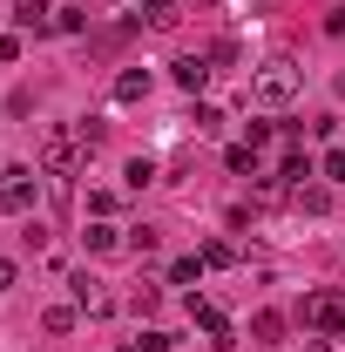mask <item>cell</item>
<instances>
[{
    "label": "cell",
    "instance_id": "obj_5",
    "mask_svg": "<svg viewBox=\"0 0 345 352\" xmlns=\"http://www.w3.org/2000/svg\"><path fill=\"white\" fill-rule=\"evenodd\" d=\"M190 318H197V325L210 332V346H216V352H223V346H237V339H230V318H223L210 298H197V292H190Z\"/></svg>",
    "mask_w": 345,
    "mask_h": 352
},
{
    "label": "cell",
    "instance_id": "obj_15",
    "mask_svg": "<svg viewBox=\"0 0 345 352\" xmlns=\"http://www.w3.org/2000/svg\"><path fill=\"white\" fill-rule=\"evenodd\" d=\"M82 28H88L82 7H54V34H82Z\"/></svg>",
    "mask_w": 345,
    "mask_h": 352
},
{
    "label": "cell",
    "instance_id": "obj_24",
    "mask_svg": "<svg viewBox=\"0 0 345 352\" xmlns=\"http://www.w3.org/2000/svg\"><path fill=\"white\" fill-rule=\"evenodd\" d=\"M7 285H14V264H7V258H0V292H7Z\"/></svg>",
    "mask_w": 345,
    "mask_h": 352
},
{
    "label": "cell",
    "instance_id": "obj_11",
    "mask_svg": "<svg viewBox=\"0 0 345 352\" xmlns=\"http://www.w3.org/2000/svg\"><path fill=\"white\" fill-rule=\"evenodd\" d=\"M291 204H298L304 217H325V210H332V190H304V183H298V190H291Z\"/></svg>",
    "mask_w": 345,
    "mask_h": 352
},
{
    "label": "cell",
    "instance_id": "obj_1",
    "mask_svg": "<svg viewBox=\"0 0 345 352\" xmlns=\"http://www.w3.org/2000/svg\"><path fill=\"white\" fill-rule=\"evenodd\" d=\"M298 88H304V68H298V61H285V54H271L258 75H251V102H258V109H291Z\"/></svg>",
    "mask_w": 345,
    "mask_h": 352
},
{
    "label": "cell",
    "instance_id": "obj_14",
    "mask_svg": "<svg viewBox=\"0 0 345 352\" xmlns=\"http://www.w3.org/2000/svg\"><path fill=\"white\" fill-rule=\"evenodd\" d=\"M176 21H183V7H176V0H149V28H163V34H170Z\"/></svg>",
    "mask_w": 345,
    "mask_h": 352
},
{
    "label": "cell",
    "instance_id": "obj_7",
    "mask_svg": "<svg viewBox=\"0 0 345 352\" xmlns=\"http://www.w3.org/2000/svg\"><path fill=\"white\" fill-rule=\"evenodd\" d=\"M75 305H82V311H115V298H109V292L82 271V278H75Z\"/></svg>",
    "mask_w": 345,
    "mask_h": 352
},
{
    "label": "cell",
    "instance_id": "obj_3",
    "mask_svg": "<svg viewBox=\"0 0 345 352\" xmlns=\"http://www.w3.org/2000/svg\"><path fill=\"white\" fill-rule=\"evenodd\" d=\"M34 197H41V176L27 170V163H7V170H0V210L27 217V210H34Z\"/></svg>",
    "mask_w": 345,
    "mask_h": 352
},
{
    "label": "cell",
    "instance_id": "obj_18",
    "mask_svg": "<svg viewBox=\"0 0 345 352\" xmlns=\"http://www.w3.org/2000/svg\"><path fill=\"white\" fill-rule=\"evenodd\" d=\"M149 183H156V163H149V156H135V163H129V190H149Z\"/></svg>",
    "mask_w": 345,
    "mask_h": 352
},
{
    "label": "cell",
    "instance_id": "obj_8",
    "mask_svg": "<svg viewBox=\"0 0 345 352\" xmlns=\"http://www.w3.org/2000/svg\"><path fill=\"white\" fill-rule=\"evenodd\" d=\"M82 237H88V251H95V258H109V251H122V244H129V237H122L115 223H88Z\"/></svg>",
    "mask_w": 345,
    "mask_h": 352
},
{
    "label": "cell",
    "instance_id": "obj_2",
    "mask_svg": "<svg viewBox=\"0 0 345 352\" xmlns=\"http://www.w3.org/2000/svg\"><path fill=\"white\" fill-rule=\"evenodd\" d=\"M82 129H47L41 135V170L47 176H75V163H82Z\"/></svg>",
    "mask_w": 345,
    "mask_h": 352
},
{
    "label": "cell",
    "instance_id": "obj_12",
    "mask_svg": "<svg viewBox=\"0 0 345 352\" xmlns=\"http://www.w3.org/2000/svg\"><path fill=\"white\" fill-rule=\"evenodd\" d=\"M223 163H230L237 176H258V149H251V142H230V149H223Z\"/></svg>",
    "mask_w": 345,
    "mask_h": 352
},
{
    "label": "cell",
    "instance_id": "obj_13",
    "mask_svg": "<svg viewBox=\"0 0 345 352\" xmlns=\"http://www.w3.org/2000/svg\"><path fill=\"white\" fill-rule=\"evenodd\" d=\"M251 332H258V346H278V339H285V318H278V311H258Z\"/></svg>",
    "mask_w": 345,
    "mask_h": 352
},
{
    "label": "cell",
    "instance_id": "obj_9",
    "mask_svg": "<svg viewBox=\"0 0 345 352\" xmlns=\"http://www.w3.org/2000/svg\"><path fill=\"white\" fill-rule=\"evenodd\" d=\"M203 82H210V61H203V54H183V61H176V88H190V95H197Z\"/></svg>",
    "mask_w": 345,
    "mask_h": 352
},
{
    "label": "cell",
    "instance_id": "obj_23",
    "mask_svg": "<svg viewBox=\"0 0 345 352\" xmlns=\"http://www.w3.org/2000/svg\"><path fill=\"white\" fill-rule=\"evenodd\" d=\"M304 352H339V346H332V339H304Z\"/></svg>",
    "mask_w": 345,
    "mask_h": 352
},
{
    "label": "cell",
    "instance_id": "obj_20",
    "mask_svg": "<svg viewBox=\"0 0 345 352\" xmlns=\"http://www.w3.org/2000/svg\"><path fill=\"white\" fill-rule=\"evenodd\" d=\"M203 264H237V251H230V244L216 237V244H203Z\"/></svg>",
    "mask_w": 345,
    "mask_h": 352
},
{
    "label": "cell",
    "instance_id": "obj_17",
    "mask_svg": "<svg viewBox=\"0 0 345 352\" xmlns=\"http://www.w3.org/2000/svg\"><path fill=\"white\" fill-rule=\"evenodd\" d=\"M170 278H176V285H197V278H203V258H176Z\"/></svg>",
    "mask_w": 345,
    "mask_h": 352
},
{
    "label": "cell",
    "instance_id": "obj_19",
    "mask_svg": "<svg viewBox=\"0 0 345 352\" xmlns=\"http://www.w3.org/2000/svg\"><path fill=\"white\" fill-rule=\"evenodd\" d=\"M156 298H163L156 285H135V292H129V305H135V311H156Z\"/></svg>",
    "mask_w": 345,
    "mask_h": 352
},
{
    "label": "cell",
    "instance_id": "obj_10",
    "mask_svg": "<svg viewBox=\"0 0 345 352\" xmlns=\"http://www.w3.org/2000/svg\"><path fill=\"white\" fill-rule=\"evenodd\" d=\"M149 95V68H122L115 75V102H142Z\"/></svg>",
    "mask_w": 345,
    "mask_h": 352
},
{
    "label": "cell",
    "instance_id": "obj_6",
    "mask_svg": "<svg viewBox=\"0 0 345 352\" xmlns=\"http://www.w3.org/2000/svg\"><path fill=\"white\" fill-rule=\"evenodd\" d=\"M14 21H21L27 34H47V28H54V0H14Z\"/></svg>",
    "mask_w": 345,
    "mask_h": 352
},
{
    "label": "cell",
    "instance_id": "obj_21",
    "mask_svg": "<svg viewBox=\"0 0 345 352\" xmlns=\"http://www.w3.org/2000/svg\"><path fill=\"white\" fill-rule=\"evenodd\" d=\"M318 170L332 176V183H345V149H325V163H318Z\"/></svg>",
    "mask_w": 345,
    "mask_h": 352
},
{
    "label": "cell",
    "instance_id": "obj_16",
    "mask_svg": "<svg viewBox=\"0 0 345 352\" xmlns=\"http://www.w3.org/2000/svg\"><path fill=\"white\" fill-rule=\"evenodd\" d=\"M47 332H54V339H61V332H75V305H47V318H41Z\"/></svg>",
    "mask_w": 345,
    "mask_h": 352
},
{
    "label": "cell",
    "instance_id": "obj_4",
    "mask_svg": "<svg viewBox=\"0 0 345 352\" xmlns=\"http://www.w3.org/2000/svg\"><path fill=\"white\" fill-rule=\"evenodd\" d=\"M304 325H318L325 339H345V292H311L304 298Z\"/></svg>",
    "mask_w": 345,
    "mask_h": 352
},
{
    "label": "cell",
    "instance_id": "obj_22",
    "mask_svg": "<svg viewBox=\"0 0 345 352\" xmlns=\"http://www.w3.org/2000/svg\"><path fill=\"white\" fill-rule=\"evenodd\" d=\"M0 61H21V34H0Z\"/></svg>",
    "mask_w": 345,
    "mask_h": 352
}]
</instances>
